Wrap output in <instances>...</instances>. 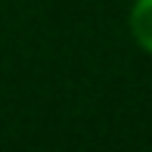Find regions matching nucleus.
Returning a JSON list of instances; mask_svg holds the SVG:
<instances>
[{"label":"nucleus","mask_w":152,"mask_h":152,"mask_svg":"<svg viewBox=\"0 0 152 152\" xmlns=\"http://www.w3.org/2000/svg\"><path fill=\"white\" fill-rule=\"evenodd\" d=\"M127 31L134 44L152 56V0H134L127 10Z\"/></svg>","instance_id":"1"}]
</instances>
